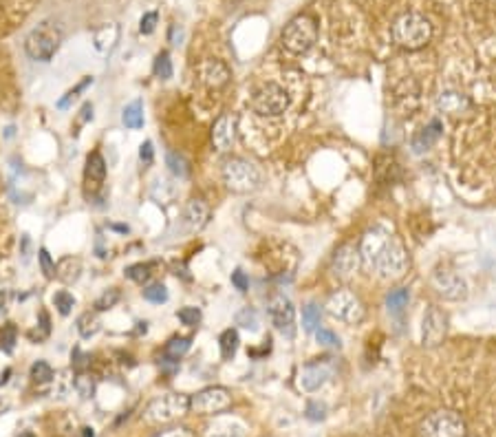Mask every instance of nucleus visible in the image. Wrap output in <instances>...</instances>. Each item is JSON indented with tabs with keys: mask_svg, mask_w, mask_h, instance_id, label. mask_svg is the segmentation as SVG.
<instances>
[{
	"mask_svg": "<svg viewBox=\"0 0 496 437\" xmlns=\"http://www.w3.org/2000/svg\"><path fill=\"white\" fill-rule=\"evenodd\" d=\"M232 285H234L238 291H247V287H249V281H247V276H245V272H243V270H236V272H232Z\"/></svg>",
	"mask_w": 496,
	"mask_h": 437,
	"instance_id": "48",
	"label": "nucleus"
},
{
	"mask_svg": "<svg viewBox=\"0 0 496 437\" xmlns=\"http://www.w3.org/2000/svg\"><path fill=\"white\" fill-rule=\"evenodd\" d=\"M119 296H122V294H119V289H106L104 291V294L95 300V309L98 312H106V309H111V307H115V305L119 302Z\"/></svg>",
	"mask_w": 496,
	"mask_h": 437,
	"instance_id": "38",
	"label": "nucleus"
},
{
	"mask_svg": "<svg viewBox=\"0 0 496 437\" xmlns=\"http://www.w3.org/2000/svg\"><path fill=\"white\" fill-rule=\"evenodd\" d=\"M155 437H194V433L187 427H172V429H166L162 433H157Z\"/></svg>",
	"mask_w": 496,
	"mask_h": 437,
	"instance_id": "46",
	"label": "nucleus"
},
{
	"mask_svg": "<svg viewBox=\"0 0 496 437\" xmlns=\"http://www.w3.org/2000/svg\"><path fill=\"white\" fill-rule=\"evenodd\" d=\"M316 338H318V342L323 344V347H331V349H338L340 347V338L333 334V331H329V329H318L316 331Z\"/></svg>",
	"mask_w": 496,
	"mask_h": 437,
	"instance_id": "42",
	"label": "nucleus"
},
{
	"mask_svg": "<svg viewBox=\"0 0 496 437\" xmlns=\"http://www.w3.org/2000/svg\"><path fill=\"white\" fill-rule=\"evenodd\" d=\"M73 387L79 395L84 397V400H88V397H93V393H95V378L88 376V374H79L73 380Z\"/></svg>",
	"mask_w": 496,
	"mask_h": 437,
	"instance_id": "32",
	"label": "nucleus"
},
{
	"mask_svg": "<svg viewBox=\"0 0 496 437\" xmlns=\"http://www.w3.org/2000/svg\"><path fill=\"white\" fill-rule=\"evenodd\" d=\"M31 380L38 382V384H47V382H51V380H53V369H51V365L45 362V360L33 362V367H31Z\"/></svg>",
	"mask_w": 496,
	"mask_h": 437,
	"instance_id": "34",
	"label": "nucleus"
},
{
	"mask_svg": "<svg viewBox=\"0 0 496 437\" xmlns=\"http://www.w3.org/2000/svg\"><path fill=\"white\" fill-rule=\"evenodd\" d=\"M467 427L465 420L457 411L441 408L428 415L419 424V437H465Z\"/></svg>",
	"mask_w": 496,
	"mask_h": 437,
	"instance_id": "6",
	"label": "nucleus"
},
{
	"mask_svg": "<svg viewBox=\"0 0 496 437\" xmlns=\"http://www.w3.org/2000/svg\"><path fill=\"white\" fill-rule=\"evenodd\" d=\"M144 298L155 302V305H162V302L168 300V289L162 283H153V285H148L144 289Z\"/></svg>",
	"mask_w": 496,
	"mask_h": 437,
	"instance_id": "36",
	"label": "nucleus"
},
{
	"mask_svg": "<svg viewBox=\"0 0 496 437\" xmlns=\"http://www.w3.org/2000/svg\"><path fill=\"white\" fill-rule=\"evenodd\" d=\"M316 38H318L316 20L311 16H296L283 29L280 43L293 56H302V53H307L316 45Z\"/></svg>",
	"mask_w": 496,
	"mask_h": 437,
	"instance_id": "5",
	"label": "nucleus"
},
{
	"mask_svg": "<svg viewBox=\"0 0 496 437\" xmlns=\"http://www.w3.org/2000/svg\"><path fill=\"white\" fill-rule=\"evenodd\" d=\"M53 302H56V307H58V312H60L62 316H69L71 309L75 307V298H73V294H69L66 289L58 291V294L53 296Z\"/></svg>",
	"mask_w": 496,
	"mask_h": 437,
	"instance_id": "37",
	"label": "nucleus"
},
{
	"mask_svg": "<svg viewBox=\"0 0 496 437\" xmlns=\"http://www.w3.org/2000/svg\"><path fill=\"white\" fill-rule=\"evenodd\" d=\"M166 164L170 168V172L174 177H179V179H185L187 175H190V166H187V159L179 153H174V151H168L166 155Z\"/></svg>",
	"mask_w": 496,
	"mask_h": 437,
	"instance_id": "27",
	"label": "nucleus"
},
{
	"mask_svg": "<svg viewBox=\"0 0 496 437\" xmlns=\"http://www.w3.org/2000/svg\"><path fill=\"white\" fill-rule=\"evenodd\" d=\"M236 325H240L243 329H249V331H256L261 325V316L254 307H245L236 314Z\"/></svg>",
	"mask_w": 496,
	"mask_h": 437,
	"instance_id": "30",
	"label": "nucleus"
},
{
	"mask_svg": "<svg viewBox=\"0 0 496 437\" xmlns=\"http://www.w3.org/2000/svg\"><path fill=\"white\" fill-rule=\"evenodd\" d=\"M155 24H157V13H155V11H148V13H146V16L141 18L139 31L148 36V33H153V31H155Z\"/></svg>",
	"mask_w": 496,
	"mask_h": 437,
	"instance_id": "47",
	"label": "nucleus"
},
{
	"mask_svg": "<svg viewBox=\"0 0 496 437\" xmlns=\"http://www.w3.org/2000/svg\"><path fill=\"white\" fill-rule=\"evenodd\" d=\"M5 307H7V291H0V314L5 312Z\"/></svg>",
	"mask_w": 496,
	"mask_h": 437,
	"instance_id": "51",
	"label": "nucleus"
},
{
	"mask_svg": "<svg viewBox=\"0 0 496 437\" xmlns=\"http://www.w3.org/2000/svg\"><path fill=\"white\" fill-rule=\"evenodd\" d=\"M270 316L280 334L293 338V334H296V309L287 296H274L270 300Z\"/></svg>",
	"mask_w": 496,
	"mask_h": 437,
	"instance_id": "12",
	"label": "nucleus"
},
{
	"mask_svg": "<svg viewBox=\"0 0 496 437\" xmlns=\"http://www.w3.org/2000/svg\"><path fill=\"white\" fill-rule=\"evenodd\" d=\"M122 122L126 128H132V130H137L144 126V106L141 102H132L128 104L124 113H122Z\"/></svg>",
	"mask_w": 496,
	"mask_h": 437,
	"instance_id": "25",
	"label": "nucleus"
},
{
	"mask_svg": "<svg viewBox=\"0 0 496 437\" xmlns=\"http://www.w3.org/2000/svg\"><path fill=\"white\" fill-rule=\"evenodd\" d=\"M91 82H93V77H86L82 84H77V86H75L73 91H69V93H66V98H62V100L58 102V106H60V109H66V106H69V102H73V100L77 98V93H79V91H84V89H86V86H88Z\"/></svg>",
	"mask_w": 496,
	"mask_h": 437,
	"instance_id": "44",
	"label": "nucleus"
},
{
	"mask_svg": "<svg viewBox=\"0 0 496 437\" xmlns=\"http://www.w3.org/2000/svg\"><path fill=\"white\" fill-rule=\"evenodd\" d=\"M289 104H291V98H289V93L276 84V82H267L263 84L256 93L251 95V111L261 115V117H278V115H283L287 109H289Z\"/></svg>",
	"mask_w": 496,
	"mask_h": 437,
	"instance_id": "8",
	"label": "nucleus"
},
{
	"mask_svg": "<svg viewBox=\"0 0 496 437\" xmlns=\"http://www.w3.org/2000/svg\"><path fill=\"white\" fill-rule=\"evenodd\" d=\"M177 316H179V321L183 325H190V327L201 323V309L199 307H183V309L177 312Z\"/></svg>",
	"mask_w": 496,
	"mask_h": 437,
	"instance_id": "40",
	"label": "nucleus"
},
{
	"mask_svg": "<svg viewBox=\"0 0 496 437\" xmlns=\"http://www.w3.org/2000/svg\"><path fill=\"white\" fill-rule=\"evenodd\" d=\"M238 334H236V329H225L221 338H219V344H221V355H223V360H232V358L236 355V349H238Z\"/></svg>",
	"mask_w": 496,
	"mask_h": 437,
	"instance_id": "26",
	"label": "nucleus"
},
{
	"mask_svg": "<svg viewBox=\"0 0 496 437\" xmlns=\"http://www.w3.org/2000/svg\"><path fill=\"white\" fill-rule=\"evenodd\" d=\"M439 111L450 113V115H461L470 109V100H467L463 93L459 91H444L437 100Z\"/></svg>",
	"mask_w": 496,
	"mask_h": 437,
	"instance_id": "19",
	"label": "nucleus"
},
{
	"mask_svg": "<svg viewBox=\"0 0 496 437\" xmlns=\"http://www.w3.org/2000/svg\"><path fill=\"white\" fill-rule=\"evenodd\" d=\"M208 437H245V427L236 420H219L210 427Z\"/></svg>",
	"mask_w": 496,
	"mask_h": 437,
	"instance_id": "22",
	"label": "nucleus"
},
{
	"mask_svg": "<svg viewBox=\"0 0 496 437\" xmlns=\"http://www.w3.org/2000/svg\"><path fill=\"white\" fill-rule=\"evenodd\" d=\"M199 82L208 89H223L230 82V69L221 60H206L199 64Z\"/></svg>",
	"mask_w": 496,
	"mask_h": 437,
	"instance_id": "16",
	"label": "nucleus"
},
{
	"mask_svg": "<svg viewBox=\"0 0 496 437\" xmlns=\"http://www.w3.org/2000/svg\"><path fill=\"white\" fill-rule=\"evenodd\" d=\"M153 71L159 79H170L172 77V62H170V56L164 51V53H159L157 60H155V66H153Z\"/></svg>",
	"mask_w": 496,
	"mask_h": 437,
	"instance_id": "35",
	"label": "nucleus"
},
{
	"mask_svg": "<svg viewBox=\"0 0 496 437\" xmlns=\"http://www.w3.org/2000/svg\"><path fill=\"white\" fill-rule=\"evenodd\" d=\"M84 175H86V181L93 183V185H100L104 181V177H106V162H104V157L100 153H91L88 155Z\"/></svg>",
	"mask_w": 496,
	"mask_h": 437,
	"instance_id": "23",
	"label": "nucleus"
},
{
	"mask_svg": "<svg viewBox=\"0 0 496 437\" xmlns=\"http://www.w3.org/2000/svg\"><path fill=\"white\" fill-rule=\"evenodd\" d=\"M190 347H192V340H190V338H172V340L166 344L164 353H166L168 358H174V360H179L181 355H185L187 351H190Z\"/></svg>",
	"mask_w": 496,
	"mask_h": 437,
	"instance_id": "29",
	"label": "nucleus"
},
{
	"mask_svg": "<svg viewBox=\"0 0 496 437\" xmlns=\"http://www.w3.org/2000/svg\"><path fill=\"white\" fill-rule=\"evenodd\" d=\"M38 259H40V268H42V272H45L47 278H53V276H56V263L51 261V254H49V250H47V247H40Z\"/></svg>",
	"mask_w": 496,
	"mask_h": 437,
	"instance_id": "41",
	"label": "nucleus"
},
{
	"mask_svg": "<svg viewBox=\"0 0 496 437\" xmlns=\"http://www.w3.org/2000/svg\"><path fill=\"white\" fill-rule=\"evenodd\" d=\"M408 289L406 287H399V289H393L391 294L386 296V307L391 309V312H401L408 305Z\"/></svg>",
	"mask_w": 496,
	"mask_h": 437,
	"instance_id": "31",
	"label": "nucleus"
},
{
	"mask_svg": "<svg viewBox=\"0 0 496 437\" xmlns=\"http://www.w3.org/2000/svg\"><path fill=\"white\" fill-rule=\"evenodd\" d=\"M232 406V393L225 387H208L192 395V408L196 413L217 415Z\"/></svg>",
	"mask_w": 496,
	"mask_h": 437,
	"instance_id": "10",
	"label": "nucleus"
},
{
	"mask_svg": "<svg viewBox=\"0 0 496 437\" xmlns=\"http://www.w3.org/2000/svg\"><path fill=\"white\" fill-rule=\"evenodd\" d=\"M88 365H91V355L84 353L82 349H73V369L77 374H84Z\"/></svg>",
	"mask_w": 496,
	"mask_h": 437,
	"instance_id": "43",
	"label": "nucleus"
},
{
	"mask_svg": "<svg viewBox=\"0 0 496 437\" xmlns=\"http://www.w3.org/2000/svg\"><path fill=\"white\" fill-rule=\"evenodd\" d=\"M82 437H95V433H93V429H82Z\"/></svg>",
	"mask_w": 496,
	"mask_h": 437,
	"instance_id": "53",
	"label": "nucleus"
},
{
	"mask_svg": "<svg viewBox=\"0 0 496 437\" xmlns=\"http://www.w3.org/2000/svg\"><path fill=\"white\" fill-rule=\"evenodd\" d=\"M441 128H444V126H441L439 119H433L431 124L424 126V128L417 132V135L412 137V151L419 155V153H426L428 148H433L435 141H437L439 135H441Z\"/></svg>",
	"mask_w": 496,
	"mask_h": 437,
	"instance_id": "20",
	"label": "nucleus"
},
{
	"mask_svg": "<svg viewBox=\"0 0 496 437\" xmlns=\"http://www.w3.org/2000/svg\"><path fill=\"white\" fill-rule=\"evenodd\" d=\"M79 274H82V261L77 256H64L58 265H56V276L60 278L62 283L71 285L75 283Z\"/></svg>",
	"mask_w": 496,
	"mask_h": 437,
	"instance_id": "21",
	"label": "nucleus"
},
{
	"mask_svg": "<svg viewBox=\"0 0 496 437\" xmlns=\"http://www.w3.org/2000/svg\"><path fill=\"white\" fill-rule=\"evenodd\" d=\"M359 261H362L359 247L346 243V245L335 250L333 261H331V272H333L335 278H340V281H348V278L357 272Z\"/></svg>",
	"mask_w": 496,
	"mask_h": 437,
	"instance_id": "13",
	"label": "nucleus"
},
{
	"mask_svg": "<svg viewBox=\"0 0 496 437\" xmlns=\"http://www.w3.org/2000/svg\"><path fill=\"white\" fill-rule=\"evenodd\" d=\"M433 285L437 289V294H441L448 300H461L467 296L465 281L454 272H437L433 276Z\"/></svg>",
	"mask_w": 496,
	"mask_h": 437,
	"instance_id": "15",
	"label": "nucleus"
},
{
	"mask_svg": "<svg viewBox=\"0 0 496 437\" xmlns=\"http://www.w3.org/2000/svg\"><path fill=\"white\" fill-rule=\"evenodd\" d=\"M236 128H238V119L232 113L221 115L212 126V144L219 153H227L236 141Z\"/></svg>",
	"mask_w": 496,
	"mask_h": 437,
	"instance_id": "14",
	"label": "nucleus"
},
{
	"mask_svg": "<svg viewBox=\"0 0 496 437\" xmlns=\"http://www.w3.org/2000/svg\"><path fill=\"white\" fill-rule=\"evenodd\" d=\"M327 415V406L325 404H320V402H309L307 404V417L309 420H325Z\"/></svg>",
	"mask_w": 496,
	"mask_h": 437,
	"instance_id": "45",
	"label": "nucleus"
},
{
	"mask_svg": "<svg viewBox=\"0 0 496 437\" xmlns=\"http://www.w3.org/2000/svg\"><path fill=\"white\" fill-rule=\"evenodd\" d=\"M7 406H9L7 402H3V400H0V413H3V411H7Z\"/></svg>",
	"mask_w": 496,
	"mask_h": 437,
	"instance_id": "54",
	"label": "nucleus"
},
{
	"mask_svg": "<svg viewBox=\"0 0 496 437\" xmlns=\"http://www.w3.org/2000/svg\"><path fill=\"white\" fill-rule=\"evenodd\" d=\"M9 376H11V369H5V374L3 376H0V387H3V384L9 380Z\"/></svg>",
	"mask_w": 496,
	"mask_h": 437,
	"instance_id": "52",
	"label": "nucleus"
},
{
	"mask_svg": "<svg viewBox=\"0 0 496 437\" xmlns=\"http://www.w3.org/2000/svg\"><path fill=\"white\" fill-rule=\"evenodd\" d=\"M150 265L148 263H137V265H130V268H126V276L130 278V281H135V283H148L150 281Z\"/></svg>",
	"mask_w": 496,
	"mask_h": 437,
	"instance_id": "33",
	"label": "nucleus"
},
{
	"mask_svg": "<svg viewBox=\"0 0 496 437\" xmlns=\"http://www.w3.org/2000/svg\"><path fill=\"white\" fill-rule=\"evenodd\" d=\"M327 309L333 318H338V321H342L346 325H357L364 321V316H366V309H364V305H362V300L348 289H338L335 294H331L327 300Z\"/></svg>",
	"mask_w": 496,
	"mask_h": 437,
	"instance_id": "9",
	"label": "nucleus"
},
{
	"mask_svg": "<svg viewBox=\"0 0 496 437\" xmlns=\"http://www.w3.org/2000/svg\"><path fill=\"white\" fill-rule=\"evenodd\" d=\"M433 38V24L421 13H404L393 24V40L395 45L406 51L424 49Z\"/></svg>",
	"mask_w": 496,
	"mask_h": 437,
	"instance_id": "2",
	"label": "nucleus"
},
{
	"mask_svg": "<svg viewBox=\"0 0 496 437\" xmlns=\"http://www.w3.org/2000/svg\"><path fill=\"white\" fill-rule=\"evenodd\" d=\"M60 45H62L60 26H56L53 22H42L26 36L24 51H26V56L38 60V62H49L58 53Z\"/></svg>",
	"mask_w": 496,
	"mask_h": 437,
	"instance_id": "4",
	"label": "nucleus"
},
{
	"mask_svg": "<svg viewBox=\"0 0 496 437\" xmlns=\"http://www.w3.org/2000/svg\"><path fill=\"white\" fill-rule=\"evenodd\" d=\"M153 157H155L153 141H144L141 148H139V159H141L144 164H153Z\"/></svg>",
	"mask_w": 496,
	"mask_h": 437,
	"instance_id": "49",
	"label": "nucleus"
},
{
	"mask_svg": "<svg viewBox=\"0 0 496 437\" xmlns=\"http://www.w3.org/2000/svg\"><path fill=\"white\" fill-rule=\"evenodd\" d=\"M192 408V397L183 395V393H166L159 395L155 400L146 406V422L150 424H164V422H172L181 415H185L187 411Z\"/></svg>",
	"mask_w": 496,
	"mask_h": 437,
	"instance_id": "7",
	"label": "nucleus"
},
{
	"mask_svg": "<svg viewBox=\"0 0 496 437\" xmlns=\"http://www.w3.org/2000/svg\"><path fill=\"white\" fill-rule=\"evenodd\" d=\"M102 329V321L95 312H84L77 318V331L82 338H93Z\"/></svg>",
	"mask_w": 496,
	"mask_h": 437,
	"instance_id": "24",
	"label": "nucleus"
},
{
	"mask_svg": "<svg viewBox=\"0 0 496 437\" xmlns=\"http://www.w3.org/2000/svg\"><path fill=\"white\" fill-rule=\"evenodd\" d=\"M359 254L364 265L382 278H399L408 270V254L393 232L373 228L359 243Z\"/></svg>",
	"mask_w": 496,
	"mask_h": 437,
	"instance_id": "1",
	"label": "nucleus"
},
{
	"mask_svg": "<svg viewBox=\"0 0 496 437\" xmlns=\"http://www.w3.org/2000/svg\"><path fill=\"white\" fill-rule=\"evenodd\" d=\"M448 331V318L435 305L426 309L424 314V323H421V342L426 347H437V344L444 342Z\"/></svg>",
	"mask_w": 496,
	"mask_h": 437,
	"instance_id": "11",
	"label": "nucleus"
},
{
	"mask_svg": "<svg viewBox=\"0 0 496 437\" xmlns=\"http://www.w3.org/2000/svg\"><path fill=\"white\" fill-rule=\"evenodd\" d=\"M320 321H323V312H320V305L309 302L302 309V325L307 331H318L320 329Z\"/></svg>",
	"mask_w": 496,
	"mask_h": 437,
	"instance_id": "28",
	"label": "nucleus"
},
{
	"mask_svg": "<svg viewBox=\"0 0 496 437\" xmlns=\"http://www.w3.org/2000/svg\"><path fill=\"white\" fill-rule=\"evenodd\" d=\"M20 437H36V435L31 431H24V433H20Z\"/></svg>",
	"mask_w": 496,
	"mask_h": 437,
	"instance_id": "55",
	"label": "nucleus"
},
{
	"mask_svg": "<svg viewBox=\"0 0 496 437\" xmlns=\"http://www.w3.org/2000/svg\"><path fill=\"white\" fill-rule=\"evenodd\" d=\"M88 117H93V106H91V104H84V106H82V122H86Z\"/></svg>",
	"mask_w": 496,
	"mask_h": 437,
	"instance_id": "50",
	"label": "nucleus"
},
{
	"mask_svg": "<svg viewBox=\"0 0 496 437\" xmlns=\"http://www.w3.org/2000/svg\"><path fill=\"white\" fill-rule=\"evenodd\" d=\"M208 217H210V210L203 201H201V199H192V201H187V206L183 210V217H181L183 232L194 234L199 230H203V225L208 223Z\"/></svg>",
	"mask_w": 496,
	"mask_h": 437,
	"instance_id": "18",
	"label": "nucleus"
},
{
	"mask_svg": "<svg viewBox=\"0 0 496 437\" xmlns=\"http://www.w3.org/2000/svg\"><path fill=\"white\" fill-rule=\"evenodd\" d=\"M16 338H18V329L13 323H7L3 329H0V347L5 351H11L13 344H16Z\"/></svg>",
	"mask_w": 496,
	"mask_h": 437,
	"instance_id": "39",
	"label": "nucleus"
},
{
	"mask_svg": "<svg viewBox=\"0 0 496 437\" xmlns=\"http://www.w3.org/2000/svg\"><path fill=\"white\" fill-rule=\"evenodd\" d=\"M329 358H325V360H318V362H311V365H304L302 371H300V389L304 391H318L323 384L331 378V365L327 362Z\"/></svg>",
	"mask_w": 496,
	"mask_h": 437,
	"instance_id": "17",
	"label": "nucleus"
},
{
	"mask_svg": "<svg viewBox=\"0 0 496 437\" xmlns=\"http://www.w3.org/2000/svg\"><path fill=\"white\" fill-rule=\"evenodd\" d=\"M223 181L236 194H247L261 188V170L243 157H230L223 164Z\"/></svg>",
	"mask_w": 496,
	"mask_h": 437,
	"instance_id": "3",
	"label": "nucleus"
}]
</instances>
